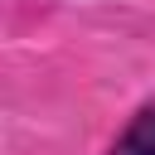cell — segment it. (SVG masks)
I'll return each instance as SVG.
<instances>
[{"instance_id": "6da1fadb", "label": "cell", "mask_w": 155, "mask_h": 155, "mask_svg": "<svg viewBox=\"0 0 155 155\" xmlns=\"http://www.w3.org/2000/svg\"><path fill=\"white\" fill-rule=\"evenodd\" d=\"M107 155H155V102L136 107V116L116 131Z\"/></svg>"}]
</instances>
